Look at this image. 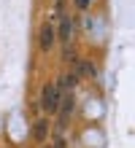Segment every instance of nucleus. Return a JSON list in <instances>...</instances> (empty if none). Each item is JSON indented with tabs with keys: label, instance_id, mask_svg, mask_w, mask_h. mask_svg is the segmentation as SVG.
<instances>
[{
	"label": "nucleus",
	"instance_id": "nucleus-9",
	"mask_svg": "<svg viewBox=\"0 0 135 148\" xmlns=\"http://www.w3.org/2000/svg\"><path fill=\"white\" fill-rule=\"evenodd\" d=\"M51 148H65V140H62V137H57V140H54V145Z\"/></svg>",
	"mask_w": 135,
	"mask_h": 148
},
{
	"label": "nucleus",
	"instance_id": "nucleus-4",
	"mask_svg": "<svg viewBox=\"0 0 135 148\" xmlns=\"http://www.w3.org/2000/svg\"><path fill=\"white\" fill-rule=\"evenodd\" d=\"M78 81H81V78H78L73 70H70V73H62V75H60L54 84H57V89H60L62 94H73V89L78 86Z\"/></svg>",
	"mask_w": 135,
	"mask_h": 148
},
{
	"label": "nucleus",
	"instance_id": "nucleus-3",
	"mask_svg": "<svg viewBox=\"0 0 135 148\" xmlns=\"http://www.w3.org/2000/svg\"><path fill=\"white\" fill-rule=\"evenodd\" d=\"M54 27H57V40H62L68 46L70 38H73V32H76V19L68 16V14H62L60 16V24H54Z\"/></svg>",
	"mask_w": 135,
	"mask_h": 148
},
{
	"label": "nucleus",
	"instance_id": "nucleus-6",
	"mask_svg": "<svg viewBox=\"0 0 135 148\" xmlns=\"http://www.w3.org/2000/svg\"><path fill=\"white\" fill-rule=\"evenodd\" d=\"M78 78H95V73H97V67L92 65V62H78V70H73Z\"/></svg>",
	"mask_w": 135,
	"mask_h": 148
},
{
	"label": "nucleus",
	"instance_id": "nucleus-5",
	"mask_svg": "<svg viewBox=\"0 0 135 148\" xmlns=\"http://www.w3.org/2000/svg\"><path fill=\"white\" fill-rule=\"evenodd\" d=\"M49 119H35V124H33V137H35V140H38V143H43V140H46V137H49Z\"/></svg>",
	"mask_w": 135,
	"mask_h": 148
},
{
	"label": "nucleus",
	"instance_id": "nucleus-8",
	"mask_svg": "<svg viewBox=\"0 0 135 148\" xmlns=\"http://www.w3.org/2000/svg\"><path fill=\"white\" fill-rule=\"evenodd\" d=\"M76 5H78V11H87V8H89V0H76Z\"/></svg>",
	"mask_w": 135,
	"mask_h": 148
},
{
	"label": "nucleus",
	"instance_id": "nucleus-7",
	"mask_svg": "<svg viewBox=\"0 0 135 148\" xmlns=\"http://www.w3.org/2000/svg\"><path fill=\"white\" fill-rule=\"evenodd\" d=\"M62 57H65V62H70V59H76V51H70V43L65 46V51H62Z\"/></svg>",
	"mask_w": 135,
	"mask_h": 148
},
{
	"label": "nucleus",
	"instance_id": "nucleus-2",
	"mask_svg": "<svg viewBox=\"0 0 135 148\" xmlns=\"http://www.w3.org/2000/svg\"><path fill=\"white\" fill-rule=\"evenodd\" d=\"M54 46H57V27H54V22H43L38 30V49L49 54Z\"/></svg>",
	"mask_w": 135,
	"mask_h": 148
},
{
	"label": "nucleus",
	"instance_id": "nucleus-1",
	"mask_svg": "<svg viewBox=\"0 0 135 148\" xmlns=\"http://www.w3.org/2000/svg\"><path fill=\"white\" fill-rule=\"evenodd\" d=\"M60 102H62V92L57 89V84H46L41 89V110L49 113V116H54V113L60 110Z\"/></svg>",
	"mask_w": 135,
	"mask_h": 148
}]
</instances>
